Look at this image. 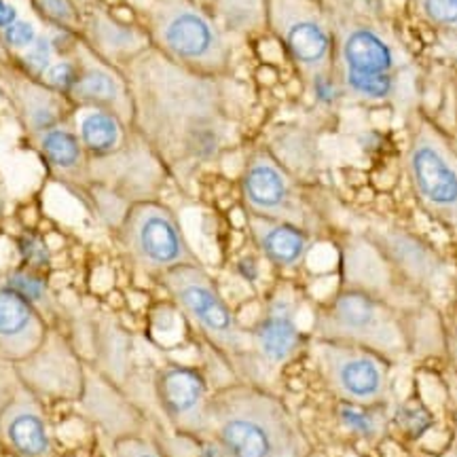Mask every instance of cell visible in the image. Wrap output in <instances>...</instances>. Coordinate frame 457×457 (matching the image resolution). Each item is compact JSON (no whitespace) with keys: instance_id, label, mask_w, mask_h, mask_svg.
<instances>
[{"instance_id":"6da1fadb","label":"cell","mask_w":457,"mask_h":457,"mask_svg":"<svg viewBox=\"0 0 457 457\" xmlns=\"http://www.w3.org/2000/svg\"><path fill=\"white\" fill-rule=\"evenodd\" d=\"M134 121L153 151L174 163H208L220 155L227 121L216 77L187 71L155 49L131 60Z\"/></svg>"},{"instance_id":"7a4b0ae2","label":"cell","mask_w":457,"mask_h":457,"mask_svg":"<svg viewBox=\"0 0 457 457\" xmlns=\"http://www.w3.org/2000/svg\"><path fill=\"white\" fill-rule=\"evenodd\" d=\"M222 457H312L293 411L270 387L236 381L210 396V426Z\"/></svg>"},{"instance_id":"3957f363","label":"cell","mask_w":457,"mask_h":457,"mask_svg":"<svg viewBox=\"0 0 457 457\" xmlns=\"http://www.w3.org/2000/svg\"><path fill=\"white\" fill-rule=\"evenodd\" d=\"M328 15L335 34L333 71L343 96L360 104H392L407 72L398 45L375 21Z\"/></svg>"},{"instance_id":"277c9868","label":"cell","mask_w":457,"mask_h":457,"mask_svg":"<svg viewBox=\"0 0 457 457\" xmlns=\"http://www.w3.org/2000/svg\"><path fill=\"white\" fill-rule=\"evenodd\" d=\"M312 339L364 347L392 364L411 350L409 327L396 305L369 290L343 284L313 313Z\"/></svg>"},{"instance_id":"5b68a950","label":"cell","mask_w":457,"mask_h":457,"mask_svg":"<svg viewBox=\"0 0 457 457\" xmlns=\"http://www.w3.org/2000/svg\"><path fill=\"white\" fill-rule=\"evenodd\" d=\"M146 20L151 47L170 62L205 77L227 72V34L195 0H153Z\"/></svg>"},{"instance_id":"8992f818","label":"cell","mask_w":457,"mask_h":457,"mask_svg":"<svg viewBox=\"0 0 457 457\" xmlns=\"http://www.w3.org/2000/svg\"><path fill=\"white\" fill-rule=\"evenodd\" d=\"M180 316L205 343L231 364H242L250 353V328L231 310L219 286L202 262L176 267L159 278Z\"/></svg>"},{"instance_id":"52a82bcc","label":"cell","mask_w":457,"mask_h":457,"mask_svg":"<svg viewBox=\"0 0 457 457\" xmlns=\"http://www.w3.org/2000/svg\"><path fill=\"white\" fill-rule=\"evenodd\" d=\"M404 174L420 208L457 231V146L426 114L409 123Z\"/></svg>"},{"instance_id":"ba28073f","label":"cell","mask_w":457,"mask_h":457,"mask_svg":"<svg viewBox=\"0 0 457 457\" xmlns=\"http://www.w3.org/2000/svg\"><path fill=\"white\" fill-rule=\"evenodd\" d=\"M119 242L138 270L157 279L176 267L199 262L179 216L155 199L129 204L119 222Z\"/></svg>"},{"instance_id":"9c48e42d","label":"cell","mask_w":457,"mask_h":457,"mask_svg":"<svg viewBox=\"0 0 457 457\" xmlns=\"http://www.w3.org/2000/svg\"><path fill=\"white\" fill-rule=\"evenodd\" d=\"M307 350L320 379L335 400L390 407V360L364 347L322 339H310Z\"/></svg>"},{"instance_id":"30bf717a","label":"cell","mask_w":457,"mask_h":457,"mask_svg":"<svg viewBox=\"0 0 457 457\" xmlns=\"http://www.w3.org/2000/svg\"><path fill=\"white\" fill-rule=\"evenodd\" d=\"M267 28L305 81L333 71V24L318 0H267Z\"/></svg>"},{"instance_id":"8fae6325","label":"cell","mask_w":457,"mask_h":457,"mask_svg":"<svg viewBox=\"0 0 457 457\" xmlns=\"http://www.w3.org/2000/svg\"><path fill=\"white\" fill-rule=\"evenodd\" d=\"M299 313L301 299L295 286L288 282L276 286L250 327V353L242 362L244 367L250 364L256 373L273 377L293 362L305 345Z\"/></svg>"},{"instance_id":"7c38bea8","label":"cell","mask_w":457,"mask_h":457,"mask_svg":"<svg viewBox=\"0 0 457 457\" xmlns=\"http://www.w3.org/2000/svg\"><path fill=\"white\" fill-rule=\"evenodd\" d=\"M239 193L245 214L310 228V210L303 202L299 182L271 151L261 148L248 157L239 179Z\"/></svg>"},{"instance_id":"4fadbf2b","label":"cell","mask_w":457,"mask_h":457,"mask_svg":"<svg viewBox=\"0 0 457 457\" xmlns=\"http://www.w3.org/2000/svg\"><path fill=\"white\" fill-rule=\"evenodd\" d=\"M21 386L38 400H74L83 392L87 360L57 328H49L41 345L15 364Z\"/></svg>"},{"instance_id":"5bb4252c","label":"cell","mask_w":457,"mask_h":457,"mask_svg":"<svg viewBox=\"0 0 457 457\" xmlns=\"http://www.w3.org/2000/svg\"><path fill=\"white\" fill-rule=\"evenodd\" d=\"M153 392L165 421L188 438H202L210 426V387L202 369L182 362H165L153 379Z\"/></svg>"},{"instance_id":"9a60e30c","label":"cell","mask_w":457,"mask_h":457,"mask_svg":"<svg viewBox=\"0 0 457 457\" xmlns=\"http://www.w3.org/2000/svg\"><path fill=\"white\" fill-rule=\"evenodd\" d=\"M364 237L375 245L407 288L434 290L447 279L449 271L443 256L407 228L370 227Z\"/></svg>"},{"instance_id":"2e32d148","label":"cell","mask_w":457,"mask_h":457,"mask_svg":"<svg viewBox=\"0 0 457 457\" xmlns=\"http://www.w3.org/2000/svg\"><path fill=\"white\" fill-rule=\"evenodd\" d=\"M77 403L91 424L98 426L112 441L131 436V434H145L146 420L129 398L128 390L102 375L89 362L85 370L83 392Z\"/></svg>"},{"instance_id":"e0dca14e","label":"cell","mask_w":457,"mask_h":457,"mask_svg":"<svg viewBox=\"0 0 457 457\" xmlns=\"http://www.w3.org/2000/svg\"><path fill=\"white\" fill-rule=\"evenodd\" d=\"M74 54L79 57V81L71 102L87 108L111 111L119 114L125 123H131L134 100H131L128 79L123 77L121 71L100 60L85 43L77 45Z\"/></svg>"},{"instance_id":"ac0fdd59","label":"cell","mask_w":457,"mask_h":457,"mask_svg":"<svg viewBox=\"0 0 457 457\" xmlns=\"http://www.w3.org/2000/svg\"><path fill=\"white\" fill-rule=\"evenodd\" d=\"M0 438L17 457H55L54 434L43 400L24 386L0 411Z\"/></svg>"},{"instance_id":"d6986e66","label":"cell","mask_w":457,"mask_h":457,"mask_svg":"<svg viewBox=\"0 0 457 457\" xmlns=\"http://www.w3.org/2000/svg\"><path fill=\"white\" fill-rule=\"evenodd\" d=\"M49 328L45 313L0 276V358L21 362L41 345Z\"/></svg>"},{"instance_id":"ffe728a7","label":"cell","mask_w":457,"mask_h":457,"mask_svg":"<svg viewBox=\"0 0 457 457\" xmlns=\"http://www.w3.org/2000/svg\"><path fill=\"white\" fill-rule=\"evenodd\" d=\"M245 225L256 245V253L276 270H299L312 253L313 237L310 228L254 214H245Z\"/></svg>"},{"instance_id":"44dd1931","label":"cell","mask_w":457,"mask_h":457,"mask_svg":"<svg viewBox=\"0 0 457 457\" xmlns=\"http://www.w3.org/2000/svg\"><path fill=\"white\" fill-rule=\"evenodd\" d=\"M85 45L108 64H129L151 49L146 30L117 20L104 9H94L85 21Z\"/></svg>"},{"instance_id":"7402d4cb","label":"cell","mask_w":457,"mask_h":457,"mask_svg":"<svg viewBox=\"0 0 457 457\" xmlns=\"http://www.w3.org/2000/svg\"><path fill=\"white\" fill-rule=\"evenodd\" d=\"M89 343L94 350V364L102 375L112 379L114 384L125 387L131 373V352H134V339L117 320L111 316H96L89 322Z\"/></svg>"},{"instance_id":"603a6c76","label":"cell","mask_w":457,"mask_h":457,"mask_svg":"<svg viewBox=\"0 0 457 457\" xmlns=\"http://www.w3.org/2000/svg\"><path fill=\"white\" fill-rule=\"evenodd\" d=\"M77 136L89 157L108 159L125 146V121L119 114L100 108H89L79 119Z\"/></svg>"},{"instance_id":"cb8c5ba5","label":"cell","mask_w":457,"mask_h":457,"mask_svg":"<svg viewBox=\"0 0 457 457\" xmlns=\"http://www.w3.org/2000/svg\"><path fill=\"white\" fill-rule=\"evenodd\" d=\"M17 96H20L17 102H20L21 121H24L30 134L41 138L47 131L60 128L62 111L57 98H62V96H57L55 91L47 89L41 81L32 77L24 79Z\"/></svg>"},{"instance_id":"d4e9b609","label":"cell","mask_w":457,"mask_h":457,"mask_svg":"<svg viewBox=\"0 0 457 457\" xmlns=\"http://www.w3.org/2000/svg\"><path fill=\"white\" fill-rule=\"evenodd\" d=\"M333 413L339 430L352 436L353 441L375 445L384 441L386 434L390 432V407L337 400Z\"/></svg>"},{"instance_id":"484cf974","label":"cell","mask_w":457,"mask_h":457,"mask_svg":"<svg viewBox=\"0 0 457 457\" xmlns=\"http://www.w3.org/2000/svg\"><path fill=\"white\" fill-rule=\"evenodd\" d=\"M205 11L225 34H254L267 28V0H205Z\"/></svg>"},{"instance_id":"4316f807","label":"cell","mask_w":457,"mask_h":457,"mask_svg":"<svg viewBox=\"0 0 457 457\" xmlns=\"http://www.w3.org/2000/svg\"><path fill=\"white\" fill-rule=\"evenodd\" d=\"M38 151H41L47 165H51L55 171H64V174L81 170L85 165V157H87L79 136L64 128V125L43 134L38 138Z\"/></svg>"},{"instance_id":"83f0119b","label":"cell","mask_w":457,"mask_h":457,"mask_svg":"<svg viewBox=\"0 0 457 457\" xmlns=\"http://www.w3.org/2000/svg\"><path fill=\"white\" fill-rule=\"evenodd\" d=\"M434 426V413L420 396H409L390 409V430H396L404 441L424 438Z\"/></svg>"},{"instance_id":"f1b7e54d","label":"cell","mask_w":457,"mask_h":457,"mask_svg":"<svg viewBox=\"0 0 457 457\" xmlns=\"http://www.w3.org/2000/svg\"><path fill=\"white\" fill-rule=\"evenodd\" d=\"M3 279L15 293H20L26 301H30L34 307H38L47 318V313L57 312V301L54 290H51L49 279L43 271H34L30 267H15L3 273Z\"/></svg>"},{"instance_id":"f546056e","label":"cell","mask_w":457,"mask_h":457,"mask_svg":"<svg viewBox=\"0 0 457 457\" xmlns=\"http://www.w3.org/2000/svg\"><path fill=\"white\" fill-rule=\"evenodd\" d=\"M17 253L21 256V265L34 271H47L54 262V254L47 239L34 231H26L17 237Z\"/></svg>"},{"instance_id":"4dcf8cb0","label":"cell","mask_w":457,"mask_h":457,"mask_svg":"<svg viewBox=\"0 0 457 457\" xmlns=\"http://www.w3.org/2000/svg\"><path fill=\"white\" fill-rule=\"evenodd\" d=\"M79 81V62L74 60H57L47 68V72L41 77L45 87L55 91L62 98L71 100L74 87Z\"/></svg>"},{"instance_id":"1f68e13d","label":"cell","mask_w":457,"mask_h":457,"mask_svg":"<svg viewBox=\"0 0 457 457\" xmlns=\"http://www.w3.org/2000/svg\"><path fill=\"white\" fill-rule=\"evenodd\" d=\"M415 4L428 24L457 34V0H415Z\"/></svg>"},{"instance_id":"d6a6232c","label":"cell","mask_w":457,"mask_h":457,"mask_svg":"<svg viewBox=\"0 0 457 457\" xmlns=\"http://www.w3.org/2000/svg\"><path fill=\"white\" fill-rule=\"evenodd\" d=\"M34 9L45 21L55 26L57 30L74 32L79 24V13L72 0H32Z\"/></svg>"},{"instance_id":"836d02e7","label":"cell","mask_w":457,"mask_h":457,"mask_svg":"<svg viewBox=\"0 0 457 457\" xmlns=\"http://www.w3.org/2000/svg\"><path fill=\"white\" fill-rule=\"evenodd\" d=\"M51 57H54V43H51V37H47V34H38L37 43H34L30 49H26L24 55H21V64H24L28 77L41 81V77L47 72V68L54 64Z\"/></svg>"},{"instance_id":"e575fe53","label":"cell","mask_w":457,"mask_h":457,"mask_svg":"<svg viewBox=\"0 0 457 457\" xmlns=\"http://www.w3.org/2000/svg\"><path fill=\"white\" fill-rule=\"evenodd\" d=\"M112 457H170L153 438L145 434H131L112 441Z\"/></svg>"},{"instance_id":"d590c367","label":"cell","mask_w":457,"mask_h":457,"mask_svg":"<svg viewBox=\"0 0 457 457\" xmlns=\"http://www.w3.org/2000/svg\"><path fill=\"white\" fill-rule=\"evenodd\" d=\"M38 38V32L37 28H34L32 21H26V20H17L15 24H11L9 28H4L3 32H0V41L7 49H13V51H26L30 49L34 43H37Z\"/></svg>"},{"instance_id":"8d00e7d4","label":"cell","mask_w":457,"mask_h":457,"mask_svg":"<svg viewBox=\"0 0 457 457\" xmlns=\"http://www.w3.org/2000/svg\"><path fill=\"white\" fill-rule=\"evenodd\" d=\"M307 85H310V89H312V94H313V98H316V102H320V104H324V106H333L341 98H345V96H343L341 83H339V79H337L335 71L318 74V77H313L312 81H307Z\"/></svg>"},{"instance_id":"74e56055","label":"cell","mask_w":457,"mask_h":457,"mask_svg":"<svg viewBox=\"0 0 457 457\" xmlns=\"http://www.w3.org/2000/svg\"><path fill=\"white\" fill-rule=\"evenodd\" d=\"M21 387L20 377H17L15 364L9 360L0 358V411L9 404V400L15 396Z\"/></svg>"},{"instance_id":"f35d334b","label":"cell","mask_w":457,"mask_h":457,"mask_svg":"<svg viewBox=\"0 0 457 457\" xmlns=\"http://www.w3.org/2000/svg\"><path fill=\"white\" fill-rule=\"evenodd\" d=\"M233 271H236V276L239 279H244L245 284H256L261 279V261H259V254H242L239 259L236 261V265H233Z\"/></svg>"},{"instance_id":"ab89813d","label":"cell","mask_w":457,"mask_h":457,"mask_svg":"<svg viewBox=\"0 0 457 457\" xmlns=\"http://www.w3.org/2000/svg\"><path fill=\"white\" fill-rule=\"evenodd\" d=\"M445 353H447L451 370H455L457 373V313L455 318L451 320L447 333H445Z\"/></svg>"},{"instance_id":"60d3db41","label":"cell","mask_w":457,"mask_h":457,"mask_svg":"<svg viewBox=\"0 0 457 457\" xmlns=\"http://www.w3.org/2000/svg\"><path fill=\"white\" fill-rule=\"evenodd\" d=\"M20 20V11L9 0H0V32Z\"/></svg>"},{"instance_id":"b9f144b4","label":"cell","mask_w":457,"mask_h":457,"mask_svg":"<svg viewBox=\"0 0 457 457\" xmlns=\"http://www.w3.org/2000/svg\"><path fill=\"white\" fill-rule=\"evenodd\" d=\"M447 392L457 407V373L455 370H451V375L447 377Z\"/></svg>"},{"instance_id":"7bdbcfd3","label":"cell","mask_w":457,"mask_h":457,"mask_svg":"<svg viewBox=\"0 0 457 457\" xmlns=\"http://www.w3.org/2000/svg\"><path fill=\"white\" fill-rule=\"evenodd\" d=\"M455 121H457V81H455Z\"/></svg>"},{"instance_id":"ee69618b","label":"cell","mask_w":457,"mask_h":457,"mask_svg":"<svg viewBox=\"0 0 457 457\" xmlns=\"http://www.w3.org/2000/svg\"><path fill=\"white\" fill-rule=\"evenodd\" d=\"M312 457H318V455H316V453H312Z\"/></svg>"}]
</instances>
